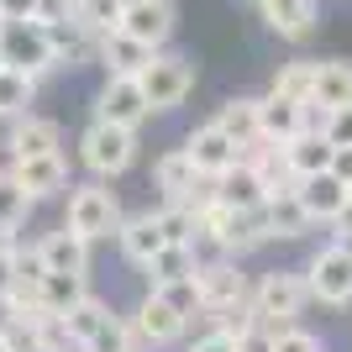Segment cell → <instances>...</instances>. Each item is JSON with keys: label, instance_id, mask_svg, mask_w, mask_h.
Listing matches in <instances>:
<instances>
[{"label": "cell", "instance_id": "obj_38", "mask_svg": "<svg viewBox=\"0 0 352 352\" xmlns=\"http://www.w3.org/2000/svg\"><path fill=\"white\" fill-rule=\"evenodd\" d=\"M236 352H274V326H252L248 337H236Z\"/></svg>", "mask_w": 352, "mask_h": 352}, {"label": "cell", "instance_id": "obj_39", "mask_svg": "<svg viewBox=\"0 0 352 352\" xmlns=\"http://www.w3.org/2000/svg\"><path fill=\"white\" fill-rule=\"evenodd\" d=\"M37 21L53 27V21H74V0H37Z\"/></svg>", "mask_w": 352, "mask_h": 352}, {"label": "cell", "instance_id": "obj_20", "mask_svg": "<svg viewBox=\"0 0 352 352\" xmlns=\"http://www.w3.org/2000/svg\"><path fill=\"white\" fill-rule=\"evenodd\" d=\"M47 43H53L58 69H85V63H95V53H100V37L85 32L79 21H53V27H47Z\"/></svg>", "mask_w": 352, "mask_h": 352}, {"label": "cell", "instance_id": "obj_42", "mask_svg": "<svg viewBox=\"0 0 352 352\" xmlns=\"http://www.w3.org/2000/svg\"><path fill=\"white\" fill-rule=\"evenodd\" d=\"M331 174L352 190V147H337V153H331Z\"/></svg>", "mask_w": 352, "mask_h": 352}, {"label": "cell", "instance_id": "obj_40", "mask_svg": "<svg viewBox=\"0 0 352 352\" xmlns=\"http://www.w3.org/2000/svg\"><path fill=\"white\" fill-rule=\"evenodd\" d=\"M184 352H236V342H232V337H221V331H210V326H206V331H200V337H195Z\"/></svg>", "mask_w": 352, "mask_h": 352}, {"label": "cell", "instance_id": "obj_19", "mask_svg": "<svg viewBox=\"0 0 352 352\" xmlns=\"http://www.w3.org/2000/svg\"><path fill=\"white\" fill-rule=\"evenodd\" d=\"M95 63H100L105 74L137 79V74L153 63V47H142L137 37H126V32H105V37H100V53H95Z\"/></svg>", "mask_w": 352, "mask_h": 352}, {"label": "cell", "instance_id": "obj_2", "mask_svg": "<svg viewBox=\"0 0 352 352\" xmlns=\"http://www.w3.org/2000/svg\"><path fill=\"white\" fill-rule=\"evenodd\" d=\"M252 316L263 326H294L305 321L310 310V289H305V274L300 268H268L252 279V294H248Z\"/></svg>", "mask_w": 352, "mask_h": 352}, {"label": "cell", "instance_id": "obj_22", "mask_svg": "<svg viewBox=\"0 0 352 352\" xmlns=\"http://www.w3.org/2000/svg\"><path fill=\"white\" fill-rule=\"evenodd\" d=\"M210 121H216L221 132L236 142V153H248L252 142H263V137H258V95H236V100H221Z\"/></svg>", "mask_w": 352, "mask_h": 352}, {"label": "cell", "instance_id": "obj_1", "mask_svg": "<svg viewBox=\"0 0 352 352\" xmlns=\"http://www.w3.org/2000/svg\"><path fill=\"white\" fill-rule=\"evenodd\" d=\"M121 200L111 184H100V179H85V184H69V195H63V232L85 236L89 248L95 242H111L121 226Z\"/></svg>", "mask_w": 352, "mask_h": 352}, {"label": "cell", "instance_id": "obj_23", "mask_svg": "<svg viewBox=\"0 0 352 352\" xmlns=\"http://www.w3.org/2000/svg\"><path fill=\"white\" fill-rule=\"evenodd\" d=\"M216 200L226 210H263L268 190H263V179L252 174V163H236V168H226L216 179Z\"/></svg>", "mask_w": 352, "mask_h": 352}, {"label": "cell", "instance_id": "obj_15", "mask_svg": "<svg viewBox=\"0 0 352 352\" xmlns=\"http://www.w3.org/2000/svg\"><path fill=\"white\" fill-rule=\"evenodd\" d=\"M37 258H43V268L47 274H79V279H89V268H95V252H89V242L85 236H74V232H43L37 242Z\"/></svg>", "mask_w": 352, "mask_h": 352}, {"label": "cell", "instance_id": "obj_3", "mask_svg": "<svg viewBox=\"0 0 352 352\" xmlns=\"http://www.w3.org/2000/svg\"><path fill=\"white\" fill-rule=\"evenodd\" d=\"M79 163H85L89 179H100V184L121 179L137 163V132L111 126V121H89L85 132H79Z\"/></svg>", "mask_w": 352, "mask_h": 352}, {"label": "cell", "instance_id": "obj_50", "mask_svg": "<svg viewBox=\"0 0 352 352\" xmlns=\"http://www.w3.org/2000/svg\"><path fill=\"white\" fill-rule=\"evenodd\" d=\"M74 6H79V0H74Z\"/></svg>", "mask_w": 352, "mask_h": 352}, {"label": "cell", "instance_id": "obj_27", "mask_svg": "<svg viewBox=\"0 0 352 352\" xmlns=\"http://www.w3.org/2000/svg\"><path fill=\"white\" fill-rule=\"evenodd\" d=\"M85 294H95V289H89V279H79V274H47V279L37 284V300H43L47 316H69Z\"/></svg>", "mask_w": 352, "mask_h": 352}, {"label": "cell", "instance_id": "obj_47", "mask_svg": "<svg viewBox=\"0 0 352 352\" xmlns=\"http://www.w3.org/2000/svg\"><path fill=\"white\" fill-rule=\"evenodd\" d=\"M126 6H142V0H121V11H126Z\"/></svg>", "mask_w": 352, "mask_h": 352}, {"label": "cell", "instance_id": "obj_17", "mask_svg": "<svg viewBox=\"0 0 352 352\" xmlns=\"http://www.w3.org/2000/svg\"><path fill=\"white\" fill-rule=\"evenodd\" d=\"M116 248H121V258L132 268H147V258L158 248H168L163 242V226H158V216H153V206L147 210H132V216H121V226H116Z\"/></svg>", "mask_w": 352, "mask_h": 352}, {"label": "cell", "instance_id": "obj_4", "mask_svg": "<svg viewBox=\"0 0 352 352\" xmlns=\"http://www.w3.org/2000/svg\"><path fill=\"white\" fill-rule=\"evenodd\" d=\"M195 289H200V321H216L226 310L248 305L252 279L242 274L236 258H200L195 263Z\"/></svg>", "mask_w": 352, "mask_h": 352}, {"label": "cell", "instance_id": "obj_43", "mask_svg": "<svg viewBox=\"0 0 352 352\" xmlns=\"http://www.w3.org/2000/svg\"><path fill=\"white\" fill-rule=\"evenodd\" d=\"M11 284H16V252H0V300L11 294Z\"/></svg>", "mask_w": 352, "mask_h": 352}, {"label": "cell", "instance_id": "obj_9", "mask_svg": "<svg viewBox=\"0 0 352 352\" xmlns=\"http://www.w3.org/2000/svg\"><path fill=\"white\" fill-rule=\"evenodd\" d=\"M147 116H153V111H147L142 85H137V79H121V74H105L100 95H95V121H111V126L137 132Z\"/></svg>", "mask_w": 352, "mask_h": 352}, {"label": "cell", "instance_id": "obj_28", "mask_svg": "<svg viewBox=\"0 0 352 352\" xmlns=\"http://www.w3.org/2000/svg\"><path fill=\"white\" fill-rule=\"evenodd\" d=\"M310 89H316V58H289V63H279V74H274L268 95L294 100V105H310Z\"/></svg>", "mask_w": 352, "mask_h": 352}, {"label": "cell", "instance_id": "obj_35", "mask_svg": "<svg viewBox=\"0 0 352 352\" xmlns=\"http://www.w3.org/2000/svg\"><path fill=\"white\" fill-rule=\"evenodd\" d=\"M153 216H158V226H163V242H184V248H195V210L163 200V206H153Z\"/></svg>", "mask_w": 352, "mask_h": 352}, {"label": "cell", "instance_id": "obj_14", "mask_svg": "<svg viewBox=\"0 0 352 352\" xmlns=\"http://www.w3.org/2000/svg\"><path fill=\"white\" fill-rule=\"evenodd\" d=\"M174 21H179L174 0H142V6H126V11H121V27L116 32H126V37H137L142 47L163 53V43L174 37Z\"/></svg>", "mask_w": 352, "mask_h": 352}, {"label": "cell", "instance_id": "obj_18", "mask_svg": "<svg viewBox=\"0 0 352 352\" xmlns=\"http://www.w3.org/2000/svg\"><path fill=\"white\" fill-rule=\"evenodd\" d=\"M352 105V63L342 58H316V89H310V111L326 116V111H342Z\"/></svg>", "mask_w": 352, "mask_h": 352}, {"label": "cell", "instance_id": "obj_44", "mask_svg": "<svg viewBox=\"0 0 352 352\" xmlns=\"http://www.w3.org/2000/svg\"><path fill=\"white\" fill-rule=\"evenodd\" d=\"M0 252H16V232H6V226H0Z\"/></svg>", "mask_w": 352, "mask_h": 352}, {"label": "cell", "instance_id": "obj_30", "mask_svg": "<svg viewBox=\"0 0 352 352\" xmlns=\"http://www.w3.org/2000/svg\"><path fill=\"white\" fill-rule=\"evenodd\" d=\"M32 100H37V79L0 69V116H32Z\"/></svg>", "mask_w": 352, "mask_h": 352}, {"label": "cell", "instance_id": "obj_6", "mask_svg": "<svg viewBox=\"0 0 352 352\" xmlns=\"http://www.w3.org/2000/svg\"><path fill=\"white\" fill-rule=\"evenodd\" d=\"M0 69L32 74V79H43V74L58 69L43 21H0Z\"/></svg>", "mask_w": 352, "mask_h": 352}, {"label": "cell", "instance_id": "obj_37", "mask_svg": "<svg viewBox=\"0 0 352 352\" xmlns=\"http://www.w3.org/2000/svg\"><path fill=\"white\" fill-rule=\"evenodd\" d=\"M316 132H321L331 147H352V105H342V111H326V116L316 121Z\"/></svg>", "mask_w": 352, "mask_h": 352}, {"label": "cell", "instance_id": "obj_21", "mask_svg": "<svg viewBox=\"0 0 352 352\" xmlns=\"http://www.w3.org/2000/svg\"><path fill=\"white\" fill-rule=\"evenodd\" d=\"M258 6H263V21L284 43H305L316 32V0H258Z\"/></svg>", "mask_w": 352, "mask_h": 352}, {"label": "cell", "instance_id": "obj_36", "mask_svg": "<svg viewBox=\"0 0 352 352\" xmlns=\"http://www.w3.org/2000/svg\"><path fill=\"white\" fill-rule=\"evenodd\" d=\"M274 352H326V337H321V331H310L305 321L274 326Z\"/></svg>", "mask_w": 352, "mask_h": 352}, {"label": "cell", "instance_id": "obj_48", "mask_svg": "<svg viewBox=\"0 0 352 352\" xmlns=\"http://www.w3.org/2000/svg\"><path fill=\"white\" fill-rule=\"evenodd\" d=\"M347 331H352V310H347Z\"/></svg>", "mask_w": 352, "mask_h": 352}, {"label": "cell", "instance_id": "obj_24", "mask_svg": "<svg viewBox=\"0 0 352 352\" xmlns=\"http://www.w3.org/2000/svg\"><path fill=\"white\" fill-rule=\"evenodd\" d=\"M263 226H268V242H300V236L316 232V226H310V216L300 210V200H294V190L263 200Z\"/></svg>", "mask_w": 352, "mask_h": 352}, {"label": "cell", "instance_id": "obj_29", "mask_svg": "<svg viewBox=\"0 0 352 352\" xmlns=\"http://www.w3.org/2000/svg\"><path fill=\"white\" fill-rule=\"evenodd\" d=\"M105 316H111V300H100V294H85V300H79L69 316H58V321H63V331H69L74 347H85V342L105 326Z\"/></svg>", "mask_w": 352, "mask_h": 352}, {"label": "cell", "instance_id": "obj_33", "mask_svg": "<svg viewBox=\"0 0 352 352\" xmlns=\"http://www.w3.org/2000/svg\"><path fill=\"white\" fill-rule=\"evenodd\" d=\"M79 352H142V347H137V337H132V321H126L121 310H111V316H105V326H100V331H95Z\"/></svg>", "mask_w": 352, "mask_h": 352}, {"label": "cell", "instance_id": "obj_8", "mask_svg": "<svg viewBox=\"0 0 352 352\" xmlns=\"http://www.w3.org/2000/svg\"><path fill=\"white\" fill-rule=\"evenodd\" d=\"M126 321H132V337H137L142 352H163V347H174V342L190 337V321H179L158 294H142V300L126 310Z\"/></svg>", "mask_w": 352, "mask_h": 352}, {"label": "cell", "instance_id": "obj_32", "mask_svg": "<svg viewBox=\"0 0 352 352\" xmlns=\"http://www.w3.org/2000/svg\"><path fill=\"white\" fill-rule=\"evenodd\" d=\"M147 294H158V300H163L168 310H174L179 321H190V326L200 321V289H195V274H190V279H168V284H153Z\"/></svg>", "mask_w": 352, "mask_h": 352}, {"label": "cell", "instance_id": "obj_5", "mask_svg": "<svg viewBox=\"0 0 352 352\" xmlns=\"http://www.w3.org/2000/svg\"><path fill=\"white\" fill-rule=\"evenodd\" d=\"M305 289L310 305L321 310H352V258L337 248V242H321V248L305 258Z\"/></svg>", "mask_w": 352, "mask_h": 352}, {"label": "cell", "instance_id": "obj_26", "mask_svg": "<svg viewBox=\"0 0 352 352\" xmlns=\"http://www.w3.org/2000/svg\"><path fill=\"white\" fill-rule=\"evenodd\" d=\"M195 263H200V252L195 248H184V242H168V248H158L153 258H147V289L153 284H168V279H190L195 274Z\"/></svg>", "mask_w": 352, "mask_h": 352}, {"label": "cell", "instance_id": "obj_34", "mask_svg": "<svg viewBox=\"0 0 352 352\" xmlns=\"http://www.w3.org/2000/svg\"><path fill=\"white\" fill-rule=\"evenodd\" d=\"M74 21L85 32H95V37H105V32L121 27V0H79V6H74Z\"/></svg>", "mask_w": 352, "mask_h": 352}, {"label": "cell", "instance_id": "obj_45", "mask_svg": "<svg viewBox=\"0 0 352 352\" xmlns=\"http://www.w3.org/2000/svg\"><path fill=\"white\" fill-rule=\"evenodd\" d=\"M331 242H337V248H342V252H347V258H352V232H337V236H331Z\"/></svg>", "mask_w": 352, "mask_h": 352}, {"label": "cell", "instance_id": "obj_7", "mask_svg": "<svg viewBox=\"0 0 352 352\" xmlns=\"http://www.w3.org/2000/svg\"><path fill=\"white\" fill-rule=\"evenodd\" d=\"M137 85H142L153 116H158V111H179L195 89V63L184 58V53H153V63L137 74Z\"/></svg>", "mask_w": 352, "mask_h": 352}, {"label": "cell", "instance_id": "obj_13", "mask_svg": "<svg viewBox=\"0 0 352 352\" xmlns=\"http://www.w3.org/2000/svg\"><path fill=\"white\" fill-rule=\"evenodd\" d=\"M11 179L32 195V206H43V200H63V195H69V158H63V153H47V158L11 163Z\"/></svg>", "mask_w": 352, "mask_h": 352}, {"label": "cell", "instance_id": "obj_11", "mask_svg": "<svg viewBox=\"0 0 352 352\" xmlns=\"http://www.w3.org/2000/svg\"><path fill=\"white\" fill-rule=\"evenodd\" d=\"M316 121H321V116H316L310 105L279 100V95H258V137H263V142H274V147L294 142V137L310 132Z\"/></svg>", "mask_w": 352, "mask_h": 352}, {"label": "cell", "instance_id": "obj_41", "mask_svg": "<svg viewBox=\"0 0 352 352\" xmlns=\"http://www.w3.org/2000/svg\"><path fill=\"white\" fill-rule=\"evenodd\" d=\"M0 21H37V0H0Z\"/></svg>", "mask_w": 352, "mask_h": 352}, {"label": "cell", "instance_id": "obj_31", "mask_svg": "<svg viewBox=\"0 0 352 352\" xmlns=\"http://www.w3.org/2000/svg\"><path fill=\"white\" fill-rule=\"evenodd\" d=\"M32 210H37L32 195L11 179V168H0V226H6V232H21V226L32 221Z\"/></svg>", "mask_w": 352, "mask_h": 352}, {"label": "cell", "instance_id": "obj_49", "mask_svg": "<svg viewBox=\"0 0 352 352\" xmlns=\"http://www.w3.org/2000/svg\"><path fill=\"white\" fill-rule=\"evenodd\" d=\"M0 352H6V342H0Z\"/></svg>", "mask_w": 352, "mask_h": 352}, {"label": "cell", "instance_id": "obj_46", "mask_svg": "<svg viewBox=\"0 0 352 352\" xmlns=\"http://www.w3.org/2000/svg\"><path fill=\"white\" fill-rule=\"evenodd\" d=\"M32 352H58V347H43V342H37V347H32Z\"/></svg>", "mask_w": 352, "mask_h": 352}, {"label": "cell", "instance_id": "obj_16", "mask_svg": "<svg viewBox=\"0 0 352 352\" xmlns=\"http://www.w3.org/2000/svg\"><path fill=\"white\" fill-rule=\"evenodd\" d=\"M6 153H11V163H27V158H47V153H63V126H58L53 116H16Z\"/></svg>", "mask_w": 352, "mask_h": 352}, {"label": "cell", "instance_id": "obj_12", "mask_svg": "<svg viewBox=\"0 0 352 352\" xmlns=\"http://www.w3.org/2000/svg\"><path fill=\"white\" fill-rule=\"evenodd\" d=\"M184 153H190V163H195V174H200V179H221L226 168H236V163H242L236 142H232L226 132H221L216 121L195 126V132L184 137Z\"/></svg>", "mask_w": 352, "mask_h": 352}, {"label": "cell", "instance_id": "obj_25", "mask_svg": "<svg viewBox=\"0 0 352 352\" xmlns=\"http://www.w3.org/2000/svg\"><path fill=\"white\" fill-rule=\"evenodd\" d=\"M331 153H337V147L326 142V137L316 132V126H310V132H300V137H294V142H284V158H289L294 179L326 174V168H331Z\"/></svg>", "mask_w": 352, "mask_h": 352}, {"label": "cell", "instance_id": "obj_10", "mask_svg": "<svg viewBox=\"0 0 352 352\" xmlns=\"http://www.w3.org/2000/svg\"><path fill=\"white\" fill-rule=\"evenodd\" d=\"M294 200H300V210L310 216V226H337V216L347 210L352 190L342 184L337 174H331V168H326V174L300 179V184H294Z\"/></svg>", "mask_w": 352, "mask_h": 352}]
</instances>
